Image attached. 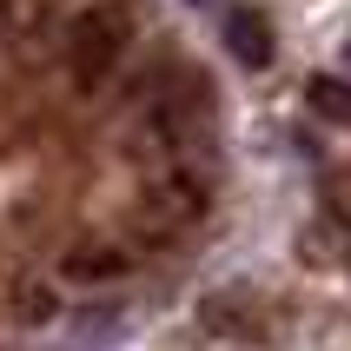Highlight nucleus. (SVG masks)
Segmentation results:
<instances>
[{"instance_id": "1", "label": "nucleus", "mask_w": 351, "mask_h": 351, "mask_svg": "<svg viewBox=\"0 0 351 351\" xmlns=\"http://www.w3.org/2000/svg\"><path fill=\"white\" fill-rule=\"evenodd\" d=\"M133 47V14L126 7H86L73 20V40H66V60H73V80L80 86H99V80L119 66V53Z\"/></svg>"}, {"instance_id": "3", "label": "nucleus", "mask_w": 351, "mask_h": 351, "mask_svg": "<svg viewBox=\"0 0 351 351\" xmlns=\"http://www.w3.org/2000/svg\"><path fill=\"white\" fill-rule=\"evenodd\" d=\"M226 47H232L239 66H272V27H265V14H252V7H232L226 14Z\"/></svg>"}, {"instance_id": "2", "label": "nucleus", "mask_w": 351, "mask_h": 351, "mask_svg": "<svg viewBox=\"0 0 351 351\" xmlns=\"http://www.w3.org/2000/svg\"><path fill=\"white\" fill-rule=\"evenodd\" d=\"M213 113V86H206V73H193V66H179V73H166V86L153 93V126L159 133H193L199 119Z\"/></svg>"}, {"instance_id": "5", "label": "nucleus", "mask_w": 351, "mask_h": 351, "mask_svg": "<svg viewBox=\"0 0 351 351\" xmlns=\"http://www.w3.org/2000/svg\"><path fill=\"white\" fill-rule=\"evenodd\" d=\"M60 272H66V278H80V285H99V278H119V272H126V258H119L113 245H73Z\"/></svg>"}, {"instance_id": "6", "label": "nucleus", "mask_w": 351, "mask_h": 351, "mask_svg": "<svg viewBox=\"0 0 351 351\" xmlns=\"http://www.w3.org/2000/svg\"><path fill=\"white\" fill-rule=\"evenodd\" d=\"M305 99H312V113H318V119H332V126H351V80L318 73L312 86H305Z\"/></svg>"}, {"instance_id": "8", "label": "nucleus", "mask_w": 351, "mask_h": 351, "mask_svg": "<svg viewBox=\"0 0 351 351\" xmlns=\"http://www.w3.org/2000/svg\"><path fill=\"white\" fill-rule=\"evenodd\" d=\"M325 199H332L338 219H351V179H345V173H325Z\"/></svg>"}, {"instance_id": "4", "label": "nucleus", "mask_w": 351, "mask_h": 351, "mask_svg": "<svg viewBox=\"0 0 351 351\" xmlns=\"http://www.w3.org/2000/svg\"><path fill=\"white\" fill-rule=\"evenodd\" d=\"M245 318H252V292H245V285H226V292L199 298V325L219 332V338H239V332H245Z\"/></svg>"}, {"instance_id": "7", "label": "nucleus", "mask_w": 351, "mask_h": 351, "mask_svg": "<svg viewBox=\"0 0 351 351\" xmlns=\"http://www.w3.org/2000/svg\"><path fill=\"white\" fill-rule=\"evenodd\" d=\"M14 312L27 318V325H47L60 305H53V292H47V285H20V292H14Z\"/></svg>"}]
</instances>
